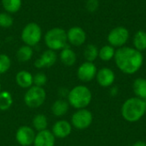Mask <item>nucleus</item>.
I'll return each mask as SVG.
<instances>
[{"mask_svg":"<svg viewBox=\"0 0 146 146\" xmlns=\"http://www.w3.org/2000/svg\"><path fill=\"white\" fill-rule=\"evenodd\" d=\"M115 62L116 67L126 74H136L143 66V54L133 47L123 46L118 48L115 54Z\"/></svg>","mask_w":146,"mask_h":146,"instance_id":"f257e3e1","label":"nucleus"},{"mask_svg":"<svg viewBox=\"0 0 146 146\" xmlns=\"http://www.w3.org/2000/svg\"><path fill=\"white\" fill-rule=\"evenodd\" d=\"M121 112L122 118L126 121L130 123L137 122L146 114L145 100L137 97L130 98L123 103Z\"/></svg>","mask_w":146,"mask_h":146,"instance_id":"f03ea898","label":"nucleus"},{"mask_svg":"<svg viewBox=\"0 0 146 146\" xmlns=\"http://www.w3.org/2000/svg\"><path fill=\"white\" fill-rule=\"evenodd\" d=\"M92 99V92L86 86H76L68 93V102L69 105L77 110L86 109V107L91 104Z\"/></svg>","mask_w":146,"mask_h":146,"instance_id":"7ed1b4c3","label":"nucleus"},{"mask_svg":"<svg viewBox=\"0 0 146 146\" xmlns=\"http://www.w3.org/2000/svg\"><path fill=\"white\" fill-rule=\"evenodd\" d=\"M44 43L49 50H62L68 46L67 32L60 27L51 28L44 35Z\"/></svg>","mask_w":146,"mask_h":146,"instance_id":"20e7f679","label":"nucleus"},{"mask_svg":"<svg viewBox=\"0 0 146 146\" xmlns=\"http://www.w3.org/2000/svg\"><path fill=\"white\" fill-rule=\"evenodd\" d=\"M21 37L25 44L31 47L35 46L41 40L42 29L38 24L35 22H30L22 29Z\"/></svg>","mask_w":146,"mask_h":146,"instance_id":"39448f33","label":"nucleus"},{"mask_svg":"<svg viewBox=\"0 0 146 146\" xmlns=\"http://www.w3.org/2000/svg\"><path fill=\"white\" fill-rule=\"evenodd\" d=\"M46 99V92L43 87L33 86L25 93V104L32 109H36L42 106Z\"/></svg>","mask_w":146,"mask_h":146,"instance_id":"423d86ee","label":"nucleus"},{"mask_svg":"<svg viewBox=\"0 0 146 146\" xmlns=\"http://www.w3.org/2000/svg\"><path fill=\"white\" fill-rule=\"evenodd\" d=\"M130 33L125 27L120 26L113 28L108 34L107 39L109 44L114 48H121L125 46L128 41Z\"/></svg>","mask_w":146,"mask_h":146,"instance_id":"0eeeda50","label":"nucleus"},{"mask_svg":"<svg viewBox=\"0 0 146 146\" xmlns=\"http://www.w3.org/2000/svg\"><path fill=\"white\" fill-rule=\"evenodd\" d=\"M93 121V115L87 109H80L75 111L71 117V125L78 130L88 128Z\"/></svg>","mask_w":146,"mask_h":146,"instance_id":"6e6552de","label":"nucleus"},{"mask_svg":"<svg viewBox=\"0 0 146 146\" xmlns=\"http://www.w3.org/2000/svg\"><path fill=\"white\" fill-rule=\"evenodd\" d=\"M36 133L34 129L28 126H22L19 127L15 133V139L21 146H29L33 145Z\"/></svg>","mask_w":146,"mask_h":146,"instance_id":"1a4fd4ad","label":"nucleus"},{"mask_svg":"<svg viewBox=\"0 0 146 146\" xmlns=\"http://www.w3.org/2000/svg\"><path fill=\"white\" fill-rule=\"evenodd\" d=\"M98 68L93 62H83L77 70L78 79L82 82H90L96 78Z\"/></svg>","mask_w":146,"mask_h":146,"instance_id":"9d476101","label":"nucleus"},{"mask_svg":"<svg viewBox=\"0 0 146 146\" xmlns=\"http://www.w3.org/2000/svg\"><path fill=\"white\" fill-rule=\"evenodd\" d=\"M96 80L98 85L102 87H110L113 86L115 80V72L110 68H102L98 70L96 74Z\"/></svg>","mask_w":146,"mask_h":146,"instance_id":"9b49d317","label":"nucleus"},{"mask_svg":"<svg viewBox=\"0 0 146 146\" xmlns=\"http://www.w3.org/2000/svg\"><path fill=\"white\" fill-rule=\"evenodd\" d=\"M68 42L74 46H80L86 40V33L80 27L74 26L68 29L67 32Z\"/></svg>","mask_w":146,"mask_h":146,"instance_id":"f8f14e48","label":"nucleus"},{"mask_svg":"<svg viewBox=\"0 0 146 146\" xmlns=\"http://www.w3.org/2000/svg\"><path fill=\"white\" fill-rule=\"evenodd\" d=\"M57 60V56L54 50H46L43 52V54L36 59L34 62V66L37 68H50L52 67Z\"/></svg>","mask_w":146,"mask_h":146,"instance_id":"ddd939ff","label":"nucleus"},{"mask_svg":"<svg viewBox=\"0 0 146 146\" xmlns=\"http://www.w3.org/2000/svg\"><path fill=\"white\" fill-rule=\"evenodd\" d=\"M51 132L56 138L65 139L72 133V125L68 121L60 120L53 125Z\"/></svg>","mask_w":146,"mask_h":146,"instance_id":"4468645a","label":"nucleus"},{"mask_svg":"<svg viewBox=\"0 0 146 146\" xmlns=\"http://www.w3.org/2000/svg\"><path fill=\"white\" fill-rule=\"evenodd\" d=\"M56 137L51 131L44 130L36 133L33 145L34 146H55Z\"/></svg>","mask_w":146,"mask_h":146,"instance_id":"2eb2a0df","label":"nucleus"},{"mask_svg":"<svg viewBox=\"0 0 146 146\" xmlns=\"http://www.w3.org/2000/svg\"><path fill=\"white\" fill-rule=\"evenodd\" d=\"M15 81L20 87L28 89L33 86V76L28 71L21 70L16 74Z\"/></svg>","mask_w":146,"mask_h":146,"instance_id":"dca6fc26","label":"nucleus"},{"mask_svg":"<svg viewBox=\"0 0 146 146\" xmlns=\"http://www.w3.org/2000/svg\"><path fill=\"white\" fill-rule=\"evenodd\" d=\"M60 60L65 66L71 67L75 64L77 60V56L75 52L71 48H69V46H66L61 50Z\"/></svg>","mask_w":146,"mask_h":146,"instance_id":"f3484780","label":"nucleus"},{"mask_svg":"<svg viewBox=\"0 0 146 146\" xmlns=\"http://www.w3.org/2000/svg\"><path fill=\"white\" fill-rule=\"evenodd\" d=\"M69 109V104L64 99H57L51 105V112L55 116L61 117L65 115Z\"/></svg>","mask_w":146,"mask_h":146,"instance_id":"a211bd4d","label":"nucleus"},{"mask_svg":"<svg viewBox=\"0 0 146 146\" xmlns=\"http://www.w3.org/2000/svg\"><path fill=\"white\" fill-rule=\"evenodd\" d=\"M133 90L137 98L146 100V79H136L133 83Z\"/></svg>","mask_w":146,"mask_h":146,"instance_id":"6ab92c4d","label":"nucleus"},{"mask_svg":"<svg viewBox=\"0 0 146 146\" xmlns=\"http://www.w3.org/2000/svg\"><path fill=\"white\" fill-rule=\"evenodd\" d=\"M133 48L142 52L146 50V32L144 30H139L133 36Z\"/></svg>","mask_w":146,"mask_h":146,"instance_id":"aec40b11","label":"nucleus"},{"mask_svg":"<svg viewBox=\"0 0 146 146\" xmlns=\"http://www.w3.org/2000/svg\"><path fill=\"white\" fill-rule=\"evenodd\" d=\"M33 50L31 46L27 44L21 46L16 52V58L20 62H27L33 57Z\"/></svg>","mask_w":146,"mask_h":146,"instance_id":"412c9836","label":"nucleus"},{"mask_svg":"<svg viewBox=\"0 0 146 146\" xmlns=\"http://www.w3.org/2000/svg\"><path fill=\"white\" fill-rule=\"evenodd\" d=\"M21 0H2V5L5 11L9 14L18 12L21 8Z\"/></svg>","mask_w":146,"mask_h":146,"instance_id":"4be33fe9","label":"nucleus"},{"mask_svg":"<svg viewBox=\"0 0 146 146\" xmlns=\"http://www.w3.org/2000/svg\"><path fill=\"white\" fill-rule=\"evenodd\" d=\"M115 50L110 44L104 45L98 52V57L104 62H109L115 57Z\"/></svg>","mask_w":146,"mask_h":146,"instance_id":"5701e85b","label":"nucleus"},{"mask_svg":"<svg viewBox=\"0 0 146 146\" xmlns=\"http://www.w3.org/2000/svg\"><path fill=\"white\" fill-rule=\"evenodd\" d=\"M33 127L38 132L46 130L48 127L47 117L43 114H38L35 115L33 119Z\"/></svg>","mask_w":146,"mask_h":146,"instance_id":"b1692460","label":"nucleus"},{"mask_svg":"<svg viewBox=\"0 0 146 146\" xmlns=\"http://www.w3.org/2000/svg\"><path fill=\"white\" fill-rule=\"evenodd\" d=\"M13 104V98L9 92H0V110H8Z\"/></svg>","mask_w":146,"mask_h":146,"instance_id":"393cba45","label":"nucleus"},{"mask_svg":"<svg viewBox=\"0 0 146 146\" xmlns=\"http://www.w3.org/2000/svg\"><path fill=\"white\" fill-rule=\"evenodd\" d=\"M98 52L99 50L95 44H87L84 50V57L86 60V62H93L98 57Z\"/></svg>","mask_w":146,"mask_h":146,"instance_id":"a878e982","label":"nucleus"},{"mask_svg":"<svg viewBox=\"0 0 146 146\" xmlns=\"http://www.w3.org/2000/svg\"><path fill=\"white\" fill-rule=\"evenodd\" d=\"M11 66V60L9 56L5 54H0V74H5Z\"/></svg>","mask_w":146,"mask_h":146,"instance_id":"bb28decb","label":"nucleus"},{"mask_svg":"<svg viewBox=\"0 0 146 146\" xmlns=\"http://www.w3.org/2000/svg\"><path fill=\"white\" fill-rule=\"evenodd\" d=\"M14 24V20L12 16L7 13L3 12L0 13V27L3 28H9Z\"/></svg>","mask_w":146,"mask_h":146,"instance_id":"cd10ccee","label":"nucleus"},{"mask_svg":"<svg viewBox=\"0 0 146 146\" xmlns=\"http://www.w3.org/2000/svg\"><path fill=\"white\" fill-rule=\"evenodd\" d=\"M47 83V76L44 73H37L33 76V86L44 87Z\"/></svg>","mask_w":146,"mask_h":146,"instance_id":"c85d7f7f","label":"nucleus"},{"mask_svg":"<svg viewBox=\"0 0 146 146\" xmlns=\"http://www.w3.org/2000/svg\"><path fill=\"white\" fill-rule=\"evenodd\" d=\"M98 6H99L98 0H87L86 3V9L90 13H94L98 9Z\"/></svg>","mask_w":146,"mask_h":146,"instance_id":"c756f323","label":"nucleus"},{"mask_svg":"<svg viewBox=\"0 0 146 146\" xmlns=\"http://www.w3.org/2000/svg\"><path fill=\"white\" fill-rule=\"evenodd\" d=\"M111 88H110V96L111 97H115V96H117L118 95V93H119V89H118V87L117 86H110Z\"/></svg>","mask_w":146,"mask_h":146,"instance_id":"7c9ffc66","label":"nucleus"},{"mask_svg":"<svg viewBox=\"0 0 146 146\" xmlns=\"http://www.w3.org/2000/svg\"><path fill=\"white\" fill-rule=\"evenodd\" d=\"M132 146H146V143L144 141H137Z\"/></svg>","mask_w":146,"mask_h":146,"instance_id":"2f4dec72","label":"nucleus"},{"mask_svg":"<svg viewBox=\"0 0 146 146\" xmlns=\"http://www.w3.org/2000/svg\"><path fill=\"white\" fill-rule=\"evenodd\" d=\"M0 92H1V82H0Z\"/></svg>","mask_w":146,"mask_h":146,"instance_id":"473e14b6","label":"nucleus"},{"mask_svg":"<svg viewBox=\"0 0 146 146\" xmlns=\"http://www.w3.org/2000/svg\"><path fill=\"white\" fill-rule=\"evenodd\" d=\"M145 111H146V100H145Z\"/></svg>","mask_w":146,"mask_h":146,"instance_id":"72a5a7b5","label":"nucleus"}]
</instances>
